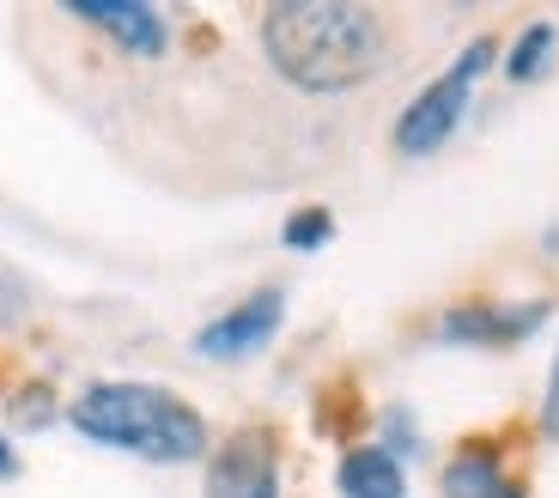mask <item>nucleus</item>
Returning <instances> with one entry per match:
<instances>
[{
  "label": "nucleus",
  "instance_id": "nucleus-1",
  "mask_svg": "<svg viewBox=\"0 0 559 498\" xmlns=\"http://www.w3.org/2000/svg\"><path fill=\"white\" fill-rule=\"evenodd\" d=\"M262 49L298 92H353L390 61V31L353 0H280L262 19Z\"/></svg>",
  "mask_w": 559,
  "mask_h": 498
},
{
  "label": "nucleus",
  "instance_id": "nucleus-2",
  "mask_svg": "<svg viewBox=\"0 0 559 498\" xmlns=\"http://www.w3.org/2000/svg\"><path fill=\"white\" fill-rule=\"evenodd\" d=\"M68 419L80 438L146 462H195L207 450V419L158 383H92Z\"/></svg>",
  "mask_w": 559,
  "mask_h": 498
},
{
  "label": "nucleus",
  "instance_id": "nucleus-3",
  "mask_svg": "<svg viewBox=\"0 0 559 498\" xmlns=\"http://www.w3.org/2000/svg\"><path fill=\"white\" fill-rule=\"evenodd\" d=\"M492 49H499L492 37H475V43H468V49H462V56L450 61V68L438 73V80L402 110V122H395V146H402L407 158L438 153V146L456 134L462 110H468V97H475V80L492 68Z\"/></svg>",
  "mask_w": 559,
  "mask_h": 498
},
{
  "label": "nucleus",
  "instance_id": "nucleus-4",
  "mask_svg": "<svg viewBox=\"0 0 559 498\" xmlns=\"http://www.w3.org/2000/svg\"><path fill=\"white\" fill-rule=\"evenodd\" d=\"M280 317H286V298H280L274 286L250 292L243 305H231L225 317H213L207 329L195 334V353L201 359H250V353H262L267 341H274Z\"/></svg>",
  "mask_w": 559,
  "mask_h": 498
},
{
  "label": "nucleus",
  "instance_id": "nucleus-5",
  "mask_svg": "<svg viewBox=\"0 0 559 498\" xmlns=\"http://www.w3.org/2000/svg\"><path fill=\"white\" fill-rule=\"evenodd\" d=\"M207 498H280V469H274V443L262 431H238L213 456Z\"/></svg>",
  "mask_w": 559,
  "mask_h": 498
},
{
  "label": "nucleus",
  "instance_id": "nucleus-6",
  "mask_svg": "<svg viewBox=\"0 0 559 498\" xmlns=\"http://www.w3.org/2000/svg\"><path fill=\"white\" fill-rule=\"evenodd\" d=\"M73 19L110 31L128 56H165V43H170L165 19L153 7H140V0H73Z\"/></svg>",
  "mask_w": 559,
  "mask_h": 498
},
{
  "label": "nucleus",
  "instance_id": "nucleus-7",
  "mask_svg": "<svg viewBox=\"0 0 559 498\" xmlns=\"http://www.w3.org/2000/svg\"><path fill=\"white\" fill-rule=\"evenodd\" d=\"M542 317H547L542 305H462L444 317V334L468 346H511L530 329H542Z\"/></svg>",
  "mask_w": 559,
  "mask_h": 498
},
{
  "label": "nucleus",
  "instance_id": "nucleus-8",
  "mask_svg": "<svg viewBox=\"0 0 559 498\" xmlns=\"http://www.w3.org/2000/svg\"><path fill=\"white\" fill-rule=\"evenodd\" d=\"M341 493L347 498H402L407 474L390 450H347L341 456Z\"/></svg>",
  "mask_w": 559,
  "mask_h": 498
},
{
  "label": "nucleus",
  "instance_id": "nucleus-9",
  "mask_svg": "<svg viewBox=\"0 0 559 498\" xmlns=\"http://www.w3.org/2000/svg\"><path fill=\"white\" fill-rule=\"evenodd\" d=\"M444 498H523V493L504 481L492 450H462L444 469Z\"/></svg>",
  "mask_w": 559,
  "mask_h": 498
},
{
  "label": "nucleus",
  "instance_id": "nucleus-10",
  "mask_svg": "<svg viewBox=\"0 0 559 498\" xmlns=\"http://www.w3.org/2000/svg\"><path fill=\"white\" fill-rule=\"evenodd\" d=\"M547 56H554V25H530L518 37V49H511V61H504V73L511 80H535L547 68Z\"/></svg>",
  "mask_w": 559,
  "mask_h": 498
},
{
  "label": "nucleus",
  "instance_id": "nucleus-11",
  "mask_svg": "<svg viewBox=\"0 0 559 498\" xmlns=\"http://www.w3.org/2000/svg\"><path fill=\"white\" fill-rule=\"evenodd\" d=\"M329 232H335V220H329L322 208H305V213L286 220V244H293V249H322V244H329Z\"/></svg>",
  "mask_w": 559,
  "mask_h": 498
},
{
  "label": "nucleus",
  "instance_id": "nucleus-12",
  "mask_svg": "<svg viewBox=\"0 0 559 498\" xmlns=\"http://www.w3.org/2000/svg\"><path fill=\"white\" fill-rule=\"evenodd\" d=\"M547 431L559 438V359H554V377H547Z\"/></svg>",
  "mask_w": 559,
  "mask_h": 498
},
{
  "label": "nucleus",
  "instance_id": "nucleus-13",
  "mask_svg": "<svg viewBox=\"0 0 559 498\" xmlns=\"http://www.w3.org/2000/svg\"><path fill=\"white\" fill-rule=\"evenodd\" d=\"M0 481H19V450L0 438Z\"/></svg>",
  "mask_w": 559,
  "mask_h": 498
}]
</instances>
